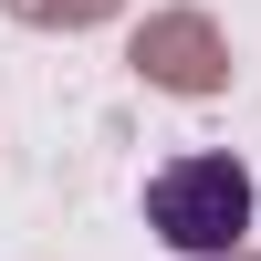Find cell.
<instances>
[{
	"label": "cell",
	"mask_w": 261,
	"mask_h": 261,
	"mask_svg": "<svg viewBox=\"0 0 261 261\" xmlns=\"http://www.w3.org/2000/svg\"><path fill=\"white\" fill-rule=\"evenodd\" d=\"M146 230L178 261H220L251 230V167L241 157H167L146 178Z\"/></svg>",
	"instance_id": "obj_1"
}]
</instances>
